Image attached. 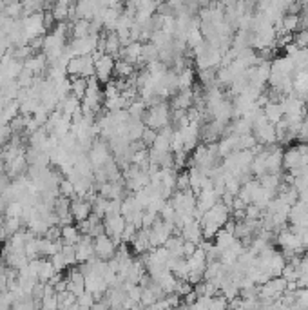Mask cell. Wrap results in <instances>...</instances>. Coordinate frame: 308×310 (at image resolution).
Masks as SVG:
<instances>
[{
    "label": "cell",
    "instance_id": "3957f363",
    "mask_svg": "<svg viewBox=\"0 0 308 310\" xmlns=\"http://www.w3.org/2000/svg\"><path fill=\"white\" fill-rule=\"evenodd\" d=\"M169 122V113L165 109L163 105H156L154 109L151 111V114L147 118V124H149V129H160L167 125Z\"/></svg>",
    "mask_w": 308,
    "mask_h": 310
},
{
    "label": "cell",
    "instance_id": "52a82bcc",
    "mask_svg": "<svg viewBox=\"0 0 308 310\" xmlns=\"http://www.w3.org/2000/svg\"><path fill=\"white\" fill-rule=\"evenodd\" d=\"M294 44L299 49H308V29H299V33L294 34Z\"/></svg>",
    "mask_w": 308,
    "mask_h": 310
},
{
    "label": "cell",
    "instance_id": "7a4b0ae2",
    "mask_svg": "<svg viewBox=\"0 0 308 310\" xmlns=\"http://www.w3.org/2000/svg\"><path fill=\"white\" fill-rule=\"evenodd\" d=\"M93 245H95V254L98 256L100 260H109L111 256L114 254V241L107 234L96 236Z\"/></svg>",
    "mask_w": 308,
    "mask_h": 310
},
{
    "label": "cell",
    "instance_id": "6da1fadb",
    "mask_svg": "<svg viewBox=\"0 0 308 310\" xmlns=\"http://www.w3.org/2000/svg\"><path fill=\"white\" fill-rule=\"evenodd\" d=\"M114 58L109 55H103L102 58L95 60V78L98 82L103 83H109L111 82V76L114 73Z\"/></svg>",
    "mask_w": 308,
    "mask_h": 310
},
{
    "label": "cell",
    "instance_id": "5b68a950",
    "mask_svg": "<svg viewBox=\"0 0 308 310\" xmlns=\"http://www.w3.org/2000/svg\"><path fill=\"white\" fill-rule=\"evenodd\" d=\"M114 73H116L118 80H127L132 73H134V67H132V64L127 62V60H118L114 64Z\"/></svg>",
    "mask_w": 308,
    "mask_h": 310
},
{
    "label": "cell",
    "instance_id": "ba28073f",
    "mask_svg": "<svg viewBox=\"0 0 308 310\" xmlns=\"http://www.w3.org/2000/svg\"><path fill=\"white\" fill-rule=\"evenodd\" d=\"M62 194H64V198H67V196H73L76 193L75 185L71 183V181H62Z\"/></svg>",
    "mask_w": 308,
    "mask_h": 310
},
{
    "label": "cell",
    "instance_id": "8992f818",
    "mask_svg": "<svg viewBox=\"0 0 308 310\" xmlns=\"http://www.w3.org/2000/svg\"><path fill=\"white\" fill-rule=\"evenodd\" d=\"M87 78H73L71 80V89H73V97H76L78 100L85 97V91H87Z\"/></svg>",
    "mask_w": 308,
    "mask_h": 310
},
{
    "label": "cell",
    "instance_id": "277c9868",
    "mask_svg": "<svg viewBox=\"0 0 308 310\" xmlns=\"http://www.w3.org/2000/svg\"><path fill=\"white\" fill-rule=\"evenodd\" d=\"M69 209H71V216L75 218L76 221H85L87 218L91 216V203H87V201L83 200H75L71 205H69Z\"/></svg>",
    "mask_w": 308,
    "mask_h": 310
}]
</instances>
